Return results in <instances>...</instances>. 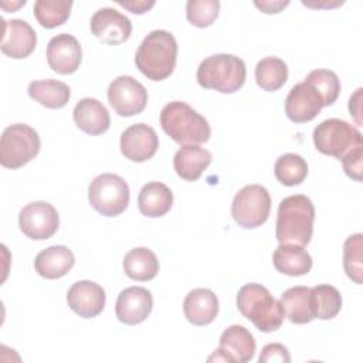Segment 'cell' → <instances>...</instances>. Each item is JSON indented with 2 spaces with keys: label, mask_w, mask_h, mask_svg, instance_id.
<instances>
[{
  "label": "cell",
  "mask_w": 363,
  "mask_h": 363,
  "mask_svg": "<svg viewBox=\"0 0 363 363\" xmlns=\"http://www.w3.org/2000/svg\"><path fill=\"white\" fill-rule=\"evenodd\" d=\"M284 313L289 322L296 325L309 323L313 316L312 291L308 286H292L281 295Z\"/></svg>",
  "instance_id": "484cf974"
},
{
  "label": "cell",
  "mask_w": 363,
  "mask_h": 363,
  "mask_svg": "<svg viewBox=\"0 0 363 363\" xmlns=\"http://www.w3.org/2000/svg\"><path fill=\"white\" fill-rule=\"evenodd\" d=\"M153 308V296L143 286H129L119 292L115 313L125 325H139L150 315Z\"/></svg>",
  "instance_id": "e0dca14e"
},
{
  "label": "cell",
  "mask_w": 363,
  "mask_h": 363,
  "mask_svg": "<svg viewBox=\"0 0 363 363\" xmlns=\"http://www.w3.org/2000/svg\"><path fill=\"white\" fill-rule=\"evenodd\" d=\"M362 244L363 235L360 233L347 237L343 244V268L346 275L356 284H362Z\"/></svg>",
  "instance_id": "836d02e7"
},
{
  "label": "cell",
  "mask_w": 363,
  "mask_h": 363,
  "mask_svg": "<svg viewBox=\"0 0 363 363\" xmlns=\"http://www.w3.org/2000/svg\"><path fill=\"white\" fill-rule=\"evenodd\" d=\"M211 153L199 145L182 146L173 157V167L179 177L187 182L197 180L211 163Z\"/></svg>",
  "instance_id": "603a6c76"
},
{
  "label": "cell",
  "mask_w": 363,
  "mask_h": 363,
  "mask_svg": "<svg viewBox=\"0 0 363 363\" xmlns=\"http://www.w3.org/2000/svg\"><path fill=\"white\" fill-rule=\"evenodd\" d=\"M92 34L105 44L118 45L132 34L130 20L112 7H102L91 17Z\"/></svg>",
  "instance_id": "5bb4252c"
},
{
  "label": "cell",
  "mask_w": 363,
  "mask_h": 363,
  "mask_svg": "<svg viewBox=\"0 0 363 363\" xmlns=\"http://www.w3.org/2000/svg\"><path fill=\"white\" fill-rule=\"evenodd\" d=\"M275 177L284 186L301 184L308 176L306 160L296 153L281 155L274 166Z\"/></svg>",
  "instance_id": "4dcf8cb0"
},
{
  "label": "cell",
  "mask_w": 363,
  "mask_h": 363,
  "mask_svg": "<svg viewBox=\"0 0 363 363\" xmlns=\"http://www.w3.org/2000/svg\"><path fill=\"white\" fill-rule=\"evenodd\" d=\"M41 147L37 130L26 123L7 126L0 139V163L7 169H18L33 160Z\"/></svg>",
  "instance_id": "8992f818"
},
{
  "label": "cell",
  "mask_w": 363,
  "mask_h": 363,
  "mask_svg": "<svg viewBox=\"0 0 363 363\" xmlns=\"http://www.w3.org/2000/svg\"><path fill=\"white\" fill-rule=\"evenodd\" d=\"M255 7H258L262 13H267V14H275V13H279L282 9H285L289 1L288 0H265V1H254Z\"/></svg>",
  "instance_id": "f35d334b"
},
{
  "label": "cell",
  "mask_w": 363,
  "mask_h": 363,
  "mask_svg": "<svg viewBox=\"0 0 363 363\" xmlns=\"http://www.w3.org/2000/svg\"><path fill=\"white\" fill-rule=\"evenodd\" d=\"M302 4H305V6H309V7H318V9L322 6V4H319V3L303 1V0H302ZM339 4H343V1H335V3H330V1H329V3H325L323 6H325V7H336V6H339Z\"/></svg>",
  "instance_id": "60d3db41"
},
{
  "label": "cell",
  "mask_w": 363,
  "mask_h": 363,
  "mask_svg": "<svg viewBox=\"0 0 363 363\" xmlns=\"http://www.w3.org/2000/svg\"><path fill=\"white\" fill-rule=\"evenodd\" d=\"M68 306L81 318L91 319L98 316L106 302L104 288L94 281H78L67 292Z\"/></svg>",
  "instance_id": "ac0fdd59"
},
{
  "label": "cell",
  "mask_w": 363,
  "mask_h": 363,
  "mask_svg": "<svg viewBox=\"0 0 363 363\" xmlns=\"http://www.w3.org/2000/svg\"><path fill=\"white\" fill-rule=\"evenodd\" d=\"M72 1L37 0L34 3V16L45 28H55L64 24L71 13Z\"/></svg>",
  "instance_id": "1f68e13d"
},
{
  "label": "cell",
  "mask_w": 363,
  "mask_h": 363,
  "mask_svg": "<svg viewBox=\"0 0 363 363\" xmlns=\"http://www.w3.org/2000/svg\"><path fill=\"white\" fill-rule=\"evenodd\" d=\"M108 101L119 116L129 118L146 108L147 91L133 77L121 75L109 84Z\"/></svg>",
  "instance_id": "30bf717a"
},
{
  "label": "cell",
  "mask_w": 363,
  "mask_h": 363,
  "mask_svg": "<svg viewBox=\"0 0 363 363\" xmlns=\"http://www.w3.org/2000/svg\"><path fill=\"white\" fill-rule=\"evenodd\" d=\"M288 79V67L278 57H265L255 67V81L259 88L268 92L278 91Z\"/></svg>",
  "instance_id": "f1b7e54d"
},
{
  "label": "cell",
  "mask_w": 363,
  "mask_h": 363,
  "mask_svg": "<svg viewBox=\"0 0 363 363\" xmlns=\"http://www.w3.org/2000/svg\"><path fill=\"white\" fill-rule=\"evenodd\" d=\"M162 129L179 145H199L210 139L207 119L182 101H173L160 111Z\"/></svg>",
  "instance_id": "277c9868"
},
{
  "label": "cell",
  "mask_w": 363,
  "mask_h": 363,
  "mask_svg": "<svg viewBox=\"0 0 363 363\" xmlns=\"http://www.w3.org/2000/svg\"><path fill=\"white\" fill-rule=\"evenodd\" d=\"M75 125L85 133L96 136L105 133L111 125L108 109L95 98H82L77 102L74 112Z\"/></svg>",
  "instance_id": "ffe728a7"
},
{
  "label": "cell",
  "mask_w": 363,
  "mask_h": 363,
  "mask_svg": "<svg viewBox=\"0 0 363 363\" xmlns=\"http://www.w3.org/2000/svg\"><path fill=\"white\" fill-rule=\"evenodd\" d=\"M119 146L126 159L142 163L155 156L159 147V138L152 126L140 122L130 125L121 133Z\"/></svg>",
  "instance_id": "4fadbf2b"
},
{
  "label": "cell",
  "mask_w": 363,
  "mask_h": 363,
  "mask_svg": "<svg viewBox=\"0 0 363 363\" xmlns=\"http://www.w3.org/2000/svg\"><path fill=\"white\" fill-rule=\"evenodd\" d=\"M343 164L345 173L356 180L362 182V172H363V145H359L353 149H350L343 157L340 159Z\"/></svg>",
  "instance_id": "d590c367"
},
{
  "label": "cell",
  "mask_w": 363,
  "mask_h": 363,
  "mask_svg": "<svg viewBox=\"0 0 363 363\" xmlns=\"http://www.w3.org/2000/svg\"><path fill=\"white\" fill-rule=\"evenodd\" d=\"M315 221V207L309 197L292 194L281 200L277 213L275 235L279 244L308 245Z\"/></svg>",
  "instance_id": "6da1fadb"
},
{
  "label": "cell",
  "mask_w": 363,
  "mask_h": 363,
  "mask_svg": "<svg viewBox=\"0 0 363 363\" xmlns=\"http://www.w3.org/2000/svg\"><path fill=\"white\" fill-rule=\"evenodd\" d=\"M196 78L206 89L233 94L245 82V62L233 54H213L200 62Z\"/></svg>",
  "instance_id": "5b68a950"
},
{
  "label": "cell",
  "mask_w": 363,
  "mask_h": 363,
  "mask_svg": "<svg viewBox=\"0 0 363 363\" xmlns=\"http://www.w3.org/2000/svg\"><path fill=\"white\" fill-rule=\"evenodd\" d=\"M82 50L79 41L67 33L54 35L47 45V61L52 71L68 75L79 68Z\"/></svg>",
  "instance_id": "2e32d148"
},
{
  "label": "cell",
  "mask_w": 363,
  "mask_h": 363,
  "mask_svg": "<svg viewBox=\"0 0 363 363\" xmlns=\"http://www.w3.org/2000/svg\"><path fill=\"white\" fill-rule=\"evenodd\" d=\"M305 81H308L322 96L323 106L333 105L340 94V81L337 75L330 69H313L311 71Z\"/></svg>",
  "instance_id": "d6a6232c"
},
{
  "label": "cell",
  "mask_w": 363,
  "mask_h": 363,
  "mask_svg": "<svg viewBox=\"0 0 363 363\" xmlns=\"http://www.w3.org/2000/svg\"><path fill=\"white\" fill-rule=\"evenodd\" d=\"M313 143L322 155L342 159L350 149L363 145L362 133L349 122L330 118L313 129Z\"/></svg>",
  "instance_id": "ba28073f"
},
{
  "label": "cell",
  "mask_w": 363,
  "mask_h": 363,
  "mask_svg": "<svg viewBox=\"0 0 363 363\" xmlns=\"http://www.w3.org/2000/svg\"><path fill=\"white\" fill-rule=\"evenodd\" d=\"M312 291L313 316L322 320L333 319L342 309V295L332 285H316Z\"/></svg>",
  "instance_id": "f546056e"
},
{
  "label": "cell",
  "mask_w": 363,
  "mask_h": 363,
  "mask_svg": "<svg viewBox=\"0 0 363 363\" xmlns=\"http://www.w3.org/2000/svg\"><path fill=\"white\" fill-rule=\"evenodd\" d=\"M177 60V41L166 30L150 31L135 54L138 69L152 81H163L172 75Z\"/></svg>",
  "instance_id": "7a4b0ae2"
},
{
  "label": "cell",
  "mask_w": 363,
  "mask_h": 363,
  "mask_svg": "<svg viewBox=\"0 0 363 363\" xmlns=\"http://www.w3.org/2000/svg\"><path fill=\"white\" fill-rule=\"evenodd\" d=\"M271 211V197L261 184L244 186L231 204V216L242 228H255L268 220Z\"/></svg>",
  "instance_id": "9c48e42d"
},
{
  "label": "cell",
  "mask_w": 363,
  "mask_h": 363,
  "mask_svg": "<svg viewBox=\"0 0 363 363\" xmlns=\"http://www.w3.org/2000/svg\"><path fill=\"white\" fill-rule=\"evenodd\" d=\"M75 264L72 251L65 245H51L40 251L34 259L35 272L45 279H57L67 275Z\"/></svg>",
  "instance_id": "7402d4cb"
},
{
  "label": "cell",
  "mask_w": 363,
  "mask_h": 363,
  "mask_svg": "<svg viewBox=\"0 0 363 363\" xmlns=\"http://www.w3.org/2000/svg\"><path fill=\"white\" fill-rule=\"evenodd\" d=\"M237 308L244 318L264 333L278 330L285 318L281 301L275 299L265 286L255 282L240 288Z\"/></svg>",
  "instance_id": "3957f363"
},
{
  "label": "cell",
  "mask_w": 363,
  "mask_h": 363,
  "mask_svg": "<svg viewBox=\"0 0 363 363\" xmlns=\"http://www.w3.org/2000/svg\"><path fill=\"white\" fill-rule=\"evenodd\" d=\"M272 262L277 271L289 277L305 275L312 268V257L298 244H279L272 254Z\"/></svg>",
  "instance_id": "cb8c5ba5"
},
{
  "label": "cell",
  "mask_w": 363,
  "mask_h": 363,
  "mask_svg": "<svg viewBox=\"0 0 363 363\" xmlns=\"http://www.w3.org/2000/svg\"><path fill=\"white\" fill-rule=\"evenodd\" d=\"M138 206L146 217H162L173 206V193L164 183L149 182L139 191Z\"/></svg>",
  "instance_id": "d4e9b609"
},
{
  "label": "cell",
  "mask_w": 363,
  "mask_h": 363,
  "mask_svg": "<svg viewBox=\"0 0 363 363\" xmlns=\"http://www.w3.org/2000/svg\"><path fill=\"white\" fill-rule=\"evenodd\" d=\"M259 363H271V362H278V363H289L291 356L288 349L281 345V343H269L262 347V352L258 359Z\"/></svg>",
  "instance_id": "8d00e7d4"
},
{
  "label": "cell",
  "mask_w": 363,
  "mask_h": 363,
  "mask_svg": "<svg viewBox=\"0 0 363 363\" xmlns=\"http://www.w3.org/2000/svg\"><path fill=\"white\" fill-rule=\"evenodd\" d=\"M218 0H189L186 4L187 20L200 28L208 27L218 17Z\"/></svg>",
  "instance_id": "e575fe53"
},
{
  "label": "cell",
  "mask_w": 363,
  "mask_h": 363,
  "mask_svg": "<svg viewBox=\"0 0 363 363\" xmlns=\"http://www.w3.org/2000/svg\"><path fill=\"white\" fill-rule=\"evenodd\" d=\"M362 88H357L356 92L350 96L349 99V112L350 115L356 119L357 125H362V119H360V101H362Z\"/></svg>",
  "instance_id": "ab89813d"
},
{
  "label": "cell",
  "mask_w": 363,
  "mask_h": 363,
  "mask_svg": "<svg viewBox=\"0 0 363 363\" xmlns=\"http://www.w3.org/2000/svg\"><path fill=\"white\" fill-rule=\"evenodd\" d=\"M3 40L1 51L14 60L28 57L37 45V34L34 28L21 18L3 20Z\"/></svg>",
  "instance_id": "d6986e66"
},
{
  "label": "cell",
  "mask_w": 363,
  "mask_h": 363,
  "mask_svg": "<svg viewBox=\"0 0 363 363\" xmlns=\"http://www.w3.org/2000/svg\"><path fill=\"white\" fill-rule=\"evenodd\" d=\"M183 312L190 323L196 326L208 325L218 313V299L211 289L196 288L186 295Z\"/></svg>",
  "instance_id": "44dd1931"
},
{
  "label": "cell",
  "mask_w": 363,
  "mask_h": 363,
  "mask_svg": "<svg viewBox=\"0 0 363 363\" xmlns=\"http://www.w3.org/2000/svg\"><path fill=\"white\" fill-rule=\"evenodd\" d=\"M18 225L23 234L31 240H48L58 230L60 216L52 204L47 201H33L21 208Z\"/></svg>",
  "instance_id": "8fae6325"
},
{
  "label": "cell",
  "mask_w": 363,
  "mask_h": 363,
  "mask_svg": "<svg viewBox=\"0 0 363 363\" xmlns=\"http://www.w3.org/2000/svg\"><path fill=\"white\" fill-rule=\"evenodd\" d=\"M123 271L130 279L150 281L159 272V261L152 250L136 247L123 257Z\"/></svg>",
  "instance_id": "83f0119b"
},
{
  "label": "cell",
  "mask_w": 363,
  "mask_h": 363,
  "mask_svg": "<svg viewBox=\"0 0 363 363\" xmlns=\"http://www.w3.org/2000/svg\"><path fill=\"white\" fill-rule=\"evenodd\" d=\"M255 347V339L248 329L241 325H231L221 333L218 347L208 357V362L245 363L254 357Z\"/></svg>",
  "instance_id": "7c38bea8"
},
{
  "label": "cell",
  "mask_w": 363,
  "mask_h": 363,
  "mask_svg": "<svg viewBox=\"0 0 363 363\" xmlns=\"http://www.w3.org/2000/svg\"><path fill=\"white\" fill-rule=\"evenodd\" d=\"M27 92L31 99L50 109H60L69 101V86L57 79H40L28 84Z\"/></svg>",
  "instance_id": "4316f807"
},
{
  "label": "cell",
  "mask_w": 363,
  "mask_h": 363,
  "mask_svg": "<svg viewBox=\"0 0 363 363\" xmlns=\"http://www.w3.org/2000/svg\"><path fill=\"white\" fill-rule=\"evenodd\" d=\"M118 4L128 9L133 14H143L155 6V1L153 0H149V1L147 0H129V1L118 0Z\"/></svg>",
  "instance_id": "74e56055"
},
{
  "label": "cell",
  "mask_w": 363,
  "mask_h": 363,
  "mask_svg": "<svg viewBox=\"0 0 363 363\" xmlns=\"http://www.w3.org/2000/svg\"><path fill=\"white\" fill-rule=\"evenodd\" d=\"M129 186L115 173L96 176L88 187L89 204L105 217L122 214L129 204Z\"/></svg>",
  "instance_id": "52a82bcc"
},
{
  "label": "cell",
  "mask_w": 363,
  "mask_h": 363,
  "mask_svg": "<svg viewBox=\"0 0 363 363\" xmlns=\"http://www.w3.org/2000/svg\"><path fill=\"white\" fill-rule=\"evenodd\" d=\"M322 108V96L308 81L295 84L285 99V113L288 119L296 123L315 119Z\"/></svg>",
  "instance_id": "9a60e30c"
}]
</instances>
